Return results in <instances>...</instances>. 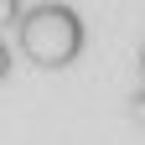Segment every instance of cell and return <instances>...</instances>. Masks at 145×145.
<instances>
[{
	"mask_svg": "<svg viewBox=\"0 0 145 145\" xmlns=\"http://www.w3.org/2000/svg\"><path fill=\"white\" fill-rule=\"evenodd\" d=\"M140 78H145V47H140Z\"/></svg>",
	"mask_w": 145,
	"mask_h": 145,
	"instance_id": "5b68a950",
	"label": "cell"
},
{
	"mask_svg": "<svg viewBox=\"0 0 145 145\" xmlns=\"http://www.w3.org/2000/svg\"><path fill=\"white\" fill-rule=\"evenodd\" d=\"M16 47H21V57L31 67L57 72V67L83 57L88 21H83V10L72 5V0H31L26 16H21V26H16Z\"/></svg>",
	"mask_w": 145,
	"mask_h": 145,
	"instance_id": "6da1fadb",
	"label": "cell"
},
{
	"mask_svg": "<svg viewBox=\"0 0 145 145\" xmlns=\"http://www.w3.org/2000/svg\"><path fill=\"white\" fill-rule=\"evenodd\" d=\"M130 119L145 124V88H140V93H130Z\"/></svg>",
	"mask_w": 145,
	"mask_h": 145,
	"instance_id": "3957f363",
	"label": "cell"
},
{
	"mask_svg": "<svg viewBox=\"0 0 145 145\" xmlns=\"http://www.w3.org/2000/svg\"><path fill=\"white\" fill-rule=\"evenodd\" d=\"M21 16H26V0H0V31H16V26H21Z\"/></svg>",
	"mask_w": 145,
	"mask_h": 145,
	"instance_id": "7a4b0ae2",
	"label": "cell"
},
{
	"mask_svg": "<svg viewBox=\"0 0 145 145\" xmlns=\"http://www.w3.org/2000/svg\"><path fill=\"white\" fill-rule=\"evenodd\" d=\"M5 78H10V47L0 42V83H5Z\"/></svg>",
	"mask_w": 145,
	"mask_h": 145,
	"instance_id": "277c9868",
	"label": "cell"
}]
</instances>
